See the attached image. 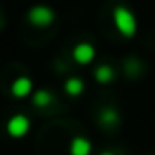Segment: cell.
<instances>
[{
    "mask_svg": "<svg viewBox=\"0 0 155 155\" xmlns=\"http://www.w3.org/2000/svg\"><path fill=\"white\" fill-rule=\"evenodd\" d=\"M73 58L79 64H90L95 58V48L91 44H88V42L77 44L75 49H73Z\"/></svg>",
    "mask_w": 155,
    "mask_h": 155,
    "instance_id": "4",
    "label": "cell"
},
{
    "mask_svg": "<svg viewBox=\"0 0 155 155\" xmlns=\"http://www.w3.org/2000/svg\"><path fill=\"white\" fill-rule=\"evenodd\" d=\"M101 155H113V153H108V151H106V153H101Z\"/></svg>",
    "mask_w": 155,
    "mask_h": 155,
    "instance_id": "11",
    "label": "cell"
},
{
    "mask_svg": "<svg viewBox=\"0 0 155 155\" xmlns=\"http://www.w3.org/2000/svg\"><path fill=\"white\" fill-rule=\"evenodd\" d=\"M31 91H33V81L29 77H18V79H15L13 84H11V93L17 99H24Z\"/></svg>",
    "mask_w": 155,
    "mask_h": 155,
    "instance_id": "5",
    "label": "cell"
},
{
    "mask_svg": "<svg viewBox=\"0 0 155 155\" xmlns=\"http://www.w3.org/2000/svg\"><path fill=\"white\" fill-rule=\"evenodd\" d=\"M55 20V13L48 6H33L28 11V22L37 28H46Z\"/></svg>",
    "mask_w": 155,
    "mask_h": 155,
    "instance_id": "2",
    "label": "cell"
},
{
    "mask_svg": "<svg viewBox=\"0 0 155 155\" xmlns=\"http://www.w3.org/2000/svg\"><path fill=\"white\" fill-rule=\"evenodd\" d=\"M117 113L115 111H111V110H106L104 113H102V122L104 124H113V122H117Z\"/></svg>",
    "mask_w": 155,
    "mask_h": 155,
    "instance_id": "10",
    "label": "cell"
},
{
    "mask_svg": "<svg viewBox=\"0 0 155 155\" xmlns=\"http://www.w3.org/2000/svg\"><path fill=\"white\" fill-rule=\"evenodd\" d=\"M113 24L117 28V31L126 37V38H131L137 31V20H135V15L124 8V6H117L113 9Z\"/></svg>",
    "mask_w": 155,
    "mask_h": 155,
    "instance_id": "1",
    "label": "cell"
},
{
    "mask_svg": "<svg viewBox=\"0 0 155 155\" xmlns=\"http://www.w3.org/2000/svg\"><path fill=\"white\" fill-rule=\"evenodd\" d=\"M51 99H53V97H51V93H49L48 90H37L35 95H33V102H35L37 106H40V108L51 104Z\"/></svg>",
    "mask_w": 155,
    "mask_h": 155,
    "instance_id": "9",
    "label": "cell"
},
{
    "mask_svg": "<svg viewBox=\"0 0 155 155\" xmlns=\"http://www.w3.org/2000/svg\"><path fill=\"white\" fill-rule=\"evenodd\" d=\"M29 128H31V122H29V119L26 117V115H13L9 120H8V124H6V131H8V135L9 137H13V139H22V137H26L28 135V131H29Z\"/></svg>",
    "mask_w": 155,
    "mask_h": 155,
    "instance_id": "3",
    "label": "cell"
},
{
    "mask_svg": "<svg viewBox=\"0 0 155 155\" xmlns=\"http://www.w3.org/2000/svg\"><path fill=\"white\" fill-rule=\"evenodd\" d=\"M91 153V142L84 137H75L69 142V155H90Z\"/></svg>",
    "mask_w": 155,
    "mask_h": 155,
    "instance_id": "6",
    "label": "cell"
},
{
    "mask_svg": "<svg viewBox=\"0 0 155 155\" xmlns=\"http://www.w3.org/2000/svg\"><path fill=\"white\" fill-rule=\"evenodd\" d=\"M95 79H97V82H102V84L110 82L113 79V69L110 66H99L95 69Z\"/></svg>",
    "mask_w": 155,
    "mask_h": 155,
    "instance_id": "8",
    "label": "cell"
},
{
    "mask_svg": "<svg viewBox=\"0 0 155 155\" xmlns=\"http://www.w3.org/2000/svg\"><path fill=\"white\" fill-rule=\"evenodd\" d=\"M64 90H66L68 95L77 97V95H81V93H82V90H84V82H82L81 79H77V77H71V79H68V81L64 82Z\"/></svg>",
    "mask_w": 155,
    "mask_h": 155,
    "instance_id": "7",
    "label": "cell"
}]
</instances>
